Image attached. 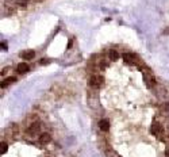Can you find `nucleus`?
<instances>
[{"mask_svg":"<svg viewBox=\"0 0 169 157\" xmlns=\"http://www.w3.org/2000/svg\"><path fill=\"white\" fill-rule=\"evenodd\" d=\"M143 72V80H145V83H146V85L149 87V88H153L154 85H156V79H154V76H153V72L151 71H149V69H142Z\"/></svg>","mask_w":169,"mask_h":157,"instance_id":"1","label":"nucleus"},{"mask_svg":"<svg viewBox=\"0 0 169 157\" xmlns=\"http://www.w3.org/2000/svg\"><path fill=\"white\" fill-rule=\"evenodd\" d=\"M162 131H164V129H162V126H161L158 122H153V123H151V126H150V133L153 135H156L157 138H161Z\"/></svg>","mask_w":169,"mask_h":157,"instance_id":"2","label":"nucleus"},{"mask_svg":"<svg viewBox=\"0 0 169 157\" xmlns=\"http://www.w3.org/2000/svg\"><path fill=\"white\" fill-rule=\"evenodd\" d=\"M89 84L92 87H100L103 84V77L99 76V75H92L89 79Z\"/></svg>","mask_w":169,"mask_h":157,"instance_id":"3","label":"nucleus"},{"mask_svg":"<svg viewBox=\"0 0 169 157\" xmlns=\"http://www.w3.org/2000/svg\"><path fill=\"white\" fill-rule=\"evenodd\" d=\"M123 60H125V63H127V64L138 63L137 56H135V54H133V53H125V54H123Z\"/></svg>","mask_w":169,"mask_h":157,"instance_id":"4","label":"nucleus"},{"mask_svg":"<svg viewBox=\"0 0 169 157\" xmlns=\"http://www.w3.org/2000/svg\"><path fill=\"white\" fill-rule=\"evenodd\" d=\"M39 129H41V126H39V123H33L29 129H27V133L29 134H31V135H35V134H38L39 133Z\"/></svg>","mask_w":169,"mask_h":157,"instance_id":"5","label":"nucleus"},{"mask_svg":"<svg viewBox=\"0 0 169 157\" xmlns=\"http://www.w3.org/2000/svg\"><path fill=\"white\" fill-rule=\"evenodd\" d=\"M34 56H35V52L34 50H24V52H22L20 53V57H22L23 60H33L34 58Z\"/></svg>","mask_w":169,"mask_h":157,"instance_id":"6","label":"nucleus"},{"mask_svg":"<svg viewBox=\"0 0 169 157\" xmlns=\"http://www.w3.org/2000/svg\"><path fill=\"white\" fill-rule=\"evenodd\" d=\"M16 71H18V73H22L23 75V73H27L30 71V67H29L26 63H20L18 65V68H16Z\"/></svg>","mask_w":169,"mask_h":157,"instance_id":"7","label":"nucleus"},{"mask_svg":"<svg viewBox=\"0 0 169 157\" xmlns=\"http://www.w3.org/2000/svg\"><path fill=\"white\" fill-rule=\"evenodd\" d=\"M99 127H100V130L102 131L110 130V122H108V119H102V121L99 122Z\"/></svg>","mask_w":169,"mask_h":157,"instance_id":"8","label":"nucleus"},{"mask_svg":"<svg viewBox=\"0 0 169 157\" xmlns=\"http://www.w3.org/2000/svg\"><path fill=\"white\" fill-rule=\"evenodd\" d=\"M50 141H52V137H50V134H48V133H43V134L39 135V142L42 145H46L49 144Z\"/></svg>","mask_w":169,"mask_h":157,"instance_id":"9","label":"nucleus"},{"mask_svg":"<svg viewBox=\"0 0 169 157\" xmlns=\"http://www.w3.org/2000/svg\"><path fill=\"white\" fill-rule=\"evenodd\" d=\"M15 80H16L15 77H7V79H4V80L0 83V87H1V88H7L8 85H11L12 83H15Z\"/></svg>","mask_w":169,"mask_h":157,"instance_id":"10","label":"nucleus"},{"mask_svg":"<svg viewBox=\"0 0 169 157\" xmlns=\"http://www.w3.org/2000/svg\"><path fill=\"white\" fill-rule=\"evenodd\" d=\"M108 57H110L111 61H116V60L119 58V54H118V52H115V50H110V52H108Z\"/></svg>","mask_w":169,"mask_h":157,"instance_id":"11","label":"nucleus"},{"mask_svg":"<svg viewBox=\"0 0 169 157\" xmlns=\"http://www.w3.org/2000/svg\"><path fill=\"white\" fill-rule=\"evenodd\" d=\"M50 63H52V60H49V58H42L39 61L41 65H46V64H50Z\"/></svg>","mask_w":169,"mask_h":157,"instance_id":"12","label":"nucleus"},{"mask_svg":"<svg viewBox=\"0 0 169 157\" xmlns=\"http://www.w3.org/2000/svg\"><path fill=\"white\" fill-rule=\"evenodd\" d=\"M162 110L169 114V103H164V104H162Z\"/></svg>","mask_w":169,"mask_h":157,"instance_id":"13","label":"nucleus"},{"mask_svg":"<svg viewBox=\"0 0 169 157\" xmlns=\"http://www.w3.org/2000/svg\"><path fill=\"white\" fill-rule=\"evenodd\" d=\"M1 149H3V152H1V153H5V152H7L8 146H7V144H5V142H1Z\"/></svg>","mask_w":169,"mask_h":157,"instance_id":"14","label":"nucleus"},{"mask_svg":"<svg viewBox=\"0 0 169 157\" xmlns=\"http://www.w3.org/2000/svg\"><path fill=\"white\" fill-rule=\"evenodd\" d=\"M8 71H10V68H4V69H3V71H1V76H4L5 73L8 72Z\"/></svg>","mask_w":169,"mask_h":157,"instance_id":"15","label":"nucleus"},{"mask_svg":"<svg viewBox=\"0 0 169 157\" xmlns=\"http://www.w3.org/2000/svg\"><path fill=\"white\" fill-rule=\"evenodd\" d=\"M1 48H3V49H7V42H5V41H4V42H1Z\"/></svg>","mask_w":169,"mask_h":157,"instance_id":"16","label":"nucleus"},{"mask_svg":"<svg viewBox=\"0 0 169 157\" xmlns=\"http://www.w3.org/2000/svg\"><path fill=\"white\" fill-rule=\"evenodd\" d=\"M72 43H73V41H69V43H68V49H69V48H72Z\"/></svg>","mask_w":169,"mask_h":157,"instance_id":"17","label":"nucleus"},{"mask_svg":"<svg viewBox=\"0 0 169 157\" xmlns=\"http://www.w3.org/2000/svg\"><path fill=\"white\" fill-rule=\"evenodd\" d=\"M164 34H169V27H168V29H165V30H164Z\"/></svg>","mask_w":169,"mask_h":157,"instance_id":"18","label":"nucleus"},{"mask_svg":"<svg viewBox=\"0 0 169 157\" xmlns=\"http://www.w3.org/2000/svg\"><path fill=\"white\" fill-rule=\"evenodd\" d=\"M165 156L169 157V149H166V152H165Z\"/></svg>","mask_w":169,"mask_h":157,"instance_id":"19","label":"nucleus"}]
</instances>
